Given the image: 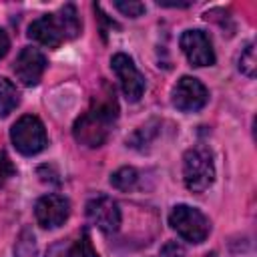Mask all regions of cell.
<instances>
[{
	"label": "cell",
	"instance_id": "1",
	"mask_svg": "<svg viewBox=\"0 0 257 257\" xmlns=\"http://www.w3.org/2000/svg\"><path fill=\"white\" fill-rule=\"evenodd\" d=\"M116 116H118V106L114 100V92L94 98L90 108L84 114H80L72 126V135L76 143L88 149H96L104 145L114 126Z\"/></svg>",
	"mask_w": 257,
	"mask_h": 257
},
{
	"label": "cell",
	"instance_id": "2",
	"mask_svg": "<svg viewBox=\"0 0 257 257\" xmlns=\"http://www.w3.org/2000/svg\"><path fill=\"white\" fill-rule=\"evenodd\" d=\"M183 181H185V187L193 193H203L213 185L215 163H213V153L207 147L197 145L185 153V157H183Z\"/></svg>",
	"mask_w": 257,
	"mask_h": 257
},
{
	"label": "cell",
	"instance_id": "3",
	"mask_svg": "<svg viewBox=\"0 0 257 257\" xmlns=\"http://www.w3.org/2000/svg\"><path fill=\"white\" fill-rule=\"evenodd\" d=\"M10 139H12V145L16 147V151L26 157L38 155L48 145L46 128H44L42 120L34 114L20 116L10 128Z\"/></svg>",
	"mask_w": 257,
	"mask_h": 257
},
{
	"label": "cell",
	"instance_id": "4",
	"mask_svg": "<svg viewBox=\"0 0 257 257\" xmlns=\"http://www.w3.org/2000/svg\"><path fill=\"white\" fill-rule=\"evenodd\" d=\"M169 225L189 243H201L207 239L211 223L209 219L195 207L177 205L169 215Z\"/></svg>",
	"mask_w": 257,
	"mask_h": 257
},
{
	"label": "cell",
	"instance_id": "5",
	"mask_svg": "<svg viewBox=\"0 0 257 257\" xmlns=\"http://www.w3.org/2000/svg\"><path fill=\"white\" fill-rule=\"evenodd\" d=\"M110 66H112V70H114V74H116V78L120 82V88H122L126 100L137 102L145 92V76L135 66L133 58L122 54V52H118V54H114L110 58Z\"/></svg>",
	"mask_w": 257,
	"mask_h": 257
},
{
	"label": "cell",
	"instance_id": "6",
	"mask_svg": "<svg viewBox=\"0 0 257 257\" xmlns=\"http://www.w3.org/2000/svg\"><path fill=\"white\" fill-rule=\"evenodd\" d=\"M209 100L205 84L193 76H181L173 88V104L183 112H197Z\"/></svg>",
	"mask_w": 257,
	"mask_h": 257
},
{
	"label": "cell",
	"instance_id": "7",
	"mask_svg": "<svg viewBox=\"0 0 257 257\" xmlns=\"http://www.w3.org/2000/svg\"><path fill=\"white\" fill-rule=\"evenodd\" d=\"M181 50L193 66H211L215 64V50L211 38L203 30H185L181 34Z\"/></svg>",
	"mask_w": 257,
	"mask_h": 257
},
{
	"label": "cell",
	"instance_id": "8",
	"mask_svg": "<svg viewBox=\"0 0 257 257\" xmlns=\"http://www.w3.org/2000/svg\"><path fill=\"white\" fill-rule=\"evenodd\" d=\"M34 215L40 227L44 229H56L60 225H64V221L70 215V203L68 199H64L62 195H44L36 201L34 207Z\"/></svg>",
	"mask_w": 257,
	"mask_h": 257
},
{
	"label": "cell",
	"instance_id": "9",
	"mask_svg": "<svg viewBox=\"0 0 257 257\" xmlns=\"http://www.w3.org/2000/svg\"><path fill=\"white\" fill-rule=\"evenodd\" d=\"M86 217L102 233H114L120 227V209L106 195H98L86 203Z\"/></svg>",
	"mask_w": 257,
	"mask_h": 257
},
{
	"label": "cell",
	"instance_id": "10",
	"mask_svg": "<svg viewBox=\"0 0 257 257\" xmlns=\"http://www.w3.org/2000/svg\"><path fill=\"white\" fill-rule=\"evenodd\" d=\"M46 70V56L32 46H26L18 52L14 60V74L24 86H36Z\"/></svg>",
	"mask_w": 257,
	"mask_h": 257
},
{
	"label": "cell",
	"instance_id": "11",
	"mask_svg": "<svg viewBox=\"0 0 257 257\" xmlns=\"http://www.w3.org/2000/svg\"><path fill=\"white\" fill-rule=\"evenodd\" d=\"M28 36L34 38L36 42L48 46V48H58L66 40L64 30H62L60 20H58L56 14H44L40 18H36L28 26Z\"/></svg>",
	"mask_w": 257,
	"mask_h": 257
},
{
	"label": "cell",
	"instance_id": "12",
	"mask_svg": "<svg viewBox=\"0 0 257 257\" xmlns=\"http://www.w3.org/2000/svg\"><path fill=\"white\" fill-rule=\"evenodd\" d=\"M58 20H60V26L64 30V38H76L82 30V22H80V16L74 8V4H64L60 10H58Z\"/></svg>",
	"mask_w": 257,
	"mask_h": 257
},
{
	"label": "cell",
	"instance_id": "13",
	"mask_svg": "<svg viewBox=\"0 0 257 257\" xmlns=\"http://www.w3.org/2000/svg\"><path fill=\"white\" fill-rule=\"evenodd\" d=\"M20 102L18 88L4 76H0V116H8Z\"/></svg>",
	"mask_w": 257,
	"mask_h": 257
},
{
	"label": "cell",
	"instance_id": "14",
	"mask_svg": "<svg viewBox=\"0 0 257 257\" xmlns=\"http://www.w3.org/2000/svg\"><path fill=\"white\" fill-rule=\"evenodd\" d=\"M139 181V173L133 167H120L110 175V185L118 191H128L137 185Z\"/></svg>",
	"mask_w": 257,
	"mask_h": 257
},
{
	"label": "cell",
	"instance_id": "15",
	"mask_svg": "<svg viewBox=\"0 0 257 257\" xmlns=\"http://www.w3.org/2000/svg\"><path fill=\"white\" fill-rule=\"evenodd\" d=\"M14 257H36V239L28 227L22 229L18 235V241L14 245Z\"/></svg>",
	"mask_w": 257,
	"mask_h": 257
},
{
	"label": "cell",
	"instance_id": "16",
	"mask_svg": "<svg viewBox=\"0 0 257 257\" xmlns=\"http://www.w3.org/2000/svg\"><path fill=\"white\" fill-rule=\"evenodd\" d=\"M239 70L253 78L255 76V70H257V56H255V42H249L243 50H241V56H239Z\"/></svg>",
	"mask_w": 257,
	"mask_h": 257
},
{
	"label": "cell",
	"instance_id": "17",
	"mask_svg": "<svg viewBox=\"0 0 257 257\" xmlns=\"http://www.w3.org/2000/svg\"><path fill=\"white\" fill-rule=\"evenodd\" d=\"M114 8L118 12H122L124 16H131V18H137L145 12V4L143 2H114Z\"/></svg>",
	"mask_w": 257,
	"mask_h": 257
},
{
	"label": "cell",
	"instance_id": "18",
	"mask_svg": "<svg viewBox=\"0 0 257 257\" xmlns=\"http://www.w3.org/2000/svg\"><path fill=\"white\" fill-rule=\"evenodd\" d=\"M74 255H76L74 247L66 241H58V243L50 245L46 251V257H74Z\"/></svg>",
	"mask_w": 257,
	"mask_h": 257
},
{
	"label": "cell",
	"instance_id": "19",
	"mask_svg": "<svg viewBox=\"0 0 257 257\" xmlns=\"http://www.w3.org/2000/svg\"><path fill=\"white\" fill-rule=\"evenodd\" d=\"M74 251H78V255H80V257H98V253L92 249V243H90V235H88V229H84V231H82V237H80V241L76 243Z\"/></svg>",
	"mask_w": 257,
	"mask_h": 257
},
{
	"label": "cell",
	"instance_id": "20",
	"mask_svg": "<svg viewBox=\"0 0 257 257\" xmlns=\"http://www.w3.org/2000/svg\"><path fill=\"white\" fill-rule=\"evenodd\" d=\"M161 257H185V247L179 241H167L161 247Z\"/></svg>",
	"mask_w": 257,
	"mask_h": 257
},
{
	"label": "cell",
	"instance_id": "21",
	"mask_svg": "<svg viewBox=\"0 0 257 257\" xmlns=\"http://www.w3.org/2000/svg\"><path fill=\"white\" fill-rule=\"evenodd\" d=\"M14 173H16V169H14L12 161H10L4 153H0V187H2Z\"/></svg>",
	"mask_w": 257,
	"mask_h": 257
},
{
	"label": "cell",
	"instance_id": "22",
	"mask_svg": "<svg viewBox=\"0 0 257 257\" xmlns=\"http://www.w3.org/2000/svg\"><path fill=\"white\" fill-rule=\"evenodd\" d=\"M8 48H10V38H8V34H6V32L0 28V60L6 56Z\"/></svg>",
	"mask_w": 257,
	"mask_h": 257
}]
</instances>
